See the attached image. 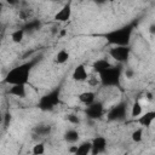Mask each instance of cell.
Wrapping results in <instances>:
<instances>
[{
	"mask_svg": "<svg viewBox=\"0 0 155 155\" xmlns=\"http://www.w3.org/2000/svg\"><path fill=\"white\" fill-rule=\"evenodd\" d=\"M40 57H35L31 58L27 62H23L13 68H11L4 76L2 82L7 84V85H27L29 82L30 79V74L31 70L34 69V67L40 62Z\"/></svg>",
	"mask_w": 155,
	"mask_h": 155,
	"instance_id": "1",
	"label": "cell"
},
{
	"mask_svg": "<svg viewBox=\"0 0 155 155\" xmlns=\"http://www.w3.org/2000/svg\"><path fill=\"white\" fill-rule=\"evenodd\" d=\"M134 28L136 22H131L119 28H114L103 34H99V36H102L111 46H130Z\"/></svg>",
	"mask_w": 155,
	"mask_h": 155,
	"instance_id": "2",
	"label": "cell"
},
{
	"mask_svg": "<svg viewBox=\"0 0 155 155\" xmlns=\"http://www.w3.org/2000/svg\"><path fill=\"white\" fill-rule=\"evenodd\" d=\"M122 65L111 64L107 69L98 73L99 82L104 87H120L121 86V75H122Z\"/></svg>",
	"mask_w": 155,
	"mask_h": 155,
	"instance_id": "3",
	"label": "cell"
},
{
	"mask_svg": "<svg viewBox=\"0 0 155 155\" xmlns=\"http://www.w3.org/2000/svg\"><path fill=\"white\" fill-rule=\"evenodd\" d=\"M61 91H62V87L59 85L50 90L48 92H46L39 98L36 107L41 111H52L57 105L61 104Z\"/></svg>",
	"mask_w": 155,
	"mask_h": 155,
	"instance_id": "4",
	"label": "cell"
},
{
	"mask_svg": "<svg viewBox=\"0 0 155 155\" xmlns=\"http://www.w3.org/2000/svg\"><path fill=\"white\" fill-rule=\"evenodd\" d=\"M127 116V103L120 102L113 105L107 113V120L110 122H120L124 121Z\"/></svg>",
	"mask_w": 155,
	"mask_h": 155,
	"instance_id": "5",
	"label": "cell"
},
{
	"mask_svg": "<svg viewBox=\"0 0 155 155\" xmlns=\"http://www.w3.org/2000/svg\"><path fill=\"white\" fill-rule=\"evenodd\" d=\"M86 117L91 121H97L99 119H102L105 114V108H104V104L103 102L101 101H94L92 102L91 104L86 105L85 110H84Z\"/></svg>",
	"mask_w": 155,
	"mask_h": 155,
	"instance_id": "6",
	"label": "cell"
},
{
	"mask_svg": "<svg viewBox=\"0 0 155 155\" xmlns=\"http://www.w3.org/2000/svg\"><path fill=\"white\" fill-rule=\"evenodd\" d=\"M131 54V47L130 46H113L109 50V56L116 61L119 64H124L128 61Z\"/></svg>",
	"mask_w": 155,
	"mask_h": 155,
	"instance_id": "7",
	"label": "cell"
},
{
	"mask_svg": "<svg viewBox=\"0 0 155 155\" xmlns=\"http://www.w3.org/2000/svg\"><path fill=\"white\" fill-rule=\"evenodd\" d=\"M71 13H73V1L68 0L62 6V8L54 15L53 19L56 22H68L71 18Z\"/></svg>",
	"mask_w": 155,
	"mask_h": 155,
	"instance_id": "8",
	"label": "cell"
},
{
	"mask_svg": "<svg viewBox=\"0 0 155 155\" xmlns=\"http://www.w3.org/2000/svg\"><path fill=\"white\" fill-rule=\"evenodd\" d=\"M107 145H108V142L104 136H101V134L96 136L91 140V154L98 155V154L104 153L107 150Z\"/></svg>",
	"mask_w": 155,
	"mask_h": 155,
	"instance_id": "9",
	"label": "cell"
},
{
	"mask_svg": "<svg viewBox=\"0 0 155 155\" xmlns=\"http://www.w3.org/2000/svg\"><path fill=\"white\" fill-rule=\"evenodd\" d=\"M155 120V111L154 110H149L145 113H142L138 117H136V121L143 127V128H148L151 126V124Z\"/></svg>",
	"mask_w": 155,
	"mask_h": 155,
	"instance_id": "10",
	"label": "cell"
},
{
	"mask_svg": "<svg viewBox=\"0 0 155 155\" xmlns=\"http://www.w3.org/2000/svg\"><path fill=\"white\" fill-rule=\"evenodd\" d=\"M41 27H42V23H41L40 19H38V18H30V19L25 21V23L21 28L24 30L25 34H33V33L40 30Z\"/></svg>",
	"mask_w": 155,
	"mask_h": 155,
	"instance_id": "11",
	"label": "cell"
},
{
	"mask_svg": "<svg viewBox=\"0 0 155 155\" xmlns=\"http://www.w3.org/2000/svg\"><path fill=\"white\" fill-rule=\"evenodd\" d=\"M71 79L76 82H84L88 79V73L86 70V67L84 64H78L73 73H71Z\"/></svg>",
	"mask_w": 155,
	"mask_h": 155,
	"instance_id": "12",
	"label": "cell"
},
{
	"mask_svg": "<svg viewBox=\"0 0 155 155\" xmlns=\"http://www.w3.org/2000/svg\"><path fill=\"white\" fill-rule=\"evenodd\" d=\"M52 132V126L50 124H38L33 127V136L34 137H47Z\"/></svg>",
	"mask_w": 155,
	"mask_h": 155,
	"instance_id": "13",
	"label": "cell"
},
{
	"mask_svg": "<svg viewBox=\"0 0 155 155\" xmlns=\"http://www.w3.org/2000/svg\"><path fill=\"white\" fill-rule=\"evenodd\" d=\"M7 94L15 96L17 98H25L27 97V87L25 85H11L7 90Z\"/></svg>",
	"mask_w": 155,
	"mask_h": 155,
	"instance_id": "14",
	"label": "cell"
},
{
	"mask_svg": "<svg viewBox=\"0 0 155 155\" xmlns=\"http://www.w3.org/2000/svg\"><path fill=\"white\" fill-rule=\"evenodd\" d=\"M63 139L68 143V144H75L78 143V140L80 139V133L78 130L75 128H68L64 134H63Z\"/></svg>",
	"mask_w": 155,
	"mask_h": 155,
	"instance_id": "15",
	"label": "cell"
},
{
	"mask_svg": "<svg viewBox=\"0 0 155 155\" xmlns=\"http://www.w3.org/2000/svg\"><path fill=\"white\" fill-rule=\"evenodd\" d=\"M78 98H79V102L82 103L86 107V105H88V104H91L92 102L96 101V92H93V91H85V92H81L78 96Z\"/></svg>",
	"mask_w": 155,
	"mask_h": 155,
	"instance_id": "16",
	"label": "cell"
},
{
	"mask_svg": "<svg viewBox=\"0 0 155 155\" xmlns=\"http://www.w3.org/2000/svg\"><path fill=\"white\" fill-rule=\"evenodd\" d=\"M110 65H111V63H110L107 58H98V59H96V61L92 63V70L98 74V73H101L102 70L107 69V68L110 67Z\"/></svg>",
	"mask_w": 155,
	"mask_h": 155,
	"instance_id": "17",
	"label": "cell"
},
{
	"mask_svg": "<svg viewBox=\"0 0 155 155\" xmlns=\"http://www.w3.org/2000/svg\"><path fill=\"white\" fill-rule=\"evenodd\" d=\"M75 155H87L91 154V140L81 142L80 144L75 145Z\"/></svg>",
	"mask_w": 155,
	"mask_h": 155,
	"instance_id": "18",
	"label": "cell"
},
{
	"mask_svg": "<svg viewBox=\"0 0 155 155\" xmlns=\"http://www.w3.org/2000/svg\"><path fill=\"white\" fill-rule=\"evenodd\" d=\"M69 57H70L69 52L65 48H62V50H59L56 53V56H54V63H57V64H64V63H67L69 61Z\"/></svg>",
	"mask_w": 155,
	"mask_h": 155,
	"instance_id": "19",
	"label": "cell"
},
{
	"mask_svg": "<svg viewBox=\"0 0 155 155\" xmlns=\"http://www.w3.org/2000/svg\"><path fill=\"white\" fill-rule=\"evenodd\" d=\"M24 35H25L24 30H23L22 28H18V29H16V30H13V31L11 33V40H12L15 44H19V42L23 41Z\"/></svg>",
	"mask_w": 155,
	"mask_h": 155,
	"instance_id": "20",
	"label": "cell"
},
{
	"mask_svg": "<svg viewBox=\"0 0 155 155\" xmlns=\"http://www.w3.org/2000/svg\"><path fill=\"white\" fill-rule=\"evenodd\" d=\"M142 113H143L142 104H140L138 101H136V102L132 104V107H131V116H132L133 119H136V117H138Z\"/></svg>",
	"mask_w": 155,
	"mask_h": 155,
	"instance_id": "21",
	"label": "cell"
},
{
	"mask_svg": "<svg viewBox=\"0 0 155 155\" xmlns=\"http://www.w3.org/2000/svg\"><path fill=\"white\" fill-rule=\"evenodd\" d=\"M143 132H144V128L143 127H139V128H136L132 134H131V138L134 143H140L143 140Z\"/></svg>",
	"mask_w": 155,
	"mask_h": 155,
	"instance_id": "22",
	"label": "cell"
},
{
	"mask_svg": "<svg viewBox=\"0 0 155 155\" xmlns=\"http://www.w3.org/2000/svg\"><path fill=\"white\" fill-rule=\"evenodd\" d=\"M65 120H67L68 122H70L71 125H80V124H81V119H80L76 114H74V113L67 114V115H65Z\"/></svg>",
	"mask_w": 155,
	"mask_h": 155,
	"instance_id": "23",
	"label": "cell"
},
{
	"mask_svg": "<svg viewBox=\"0 0 155 155\" xmlns=\"http://www.w3.org/2000/svg\"><path fill=\"white\" fill-rule=\"evenodd\" d=\"M31 153L35 154V155H41L45 153V144L44 143H36L35 145H33V149H31Z\"/></svg>",
	"mask_w": 155,
	"mask_h": 155,
	"instance_id": "24",
	"label": "cell"
},
{
	"mask_svg": "<svg viewBox=\"0 0 155 155\" xmlns=\"http://www.w3.org/2000/svg\"><path fill=\"white\" fill-rule=\"evenodd\" d=\"M10 122H11V114H10L8 111H6V113L4 114V122H2L4 127H7V126L10 125Z\"/></svg>",
	"mask_w": 155,
	"mask_h": 155,
	"instance_id": "25",
	"label": "cell"
},
{
	"mask_svg": "<svg viewBox=\"0 0 155 155\" xmlns=\"http://www.w3.org/2000/svg\"><path fill=\"white\" fill-rule=\"evenodd\" d=\"M122 71H124V70H122ZM124 73H125V76H126L127 79H130V80L134 78V70H133V69H131V68H126Z\"/></svg>",
	"mask_w": 155,
	"mask_h": 155,
	"instance_id": "26",
	"label": "cell"
},
{
	"mask_svg": "<svg viewBox=\"0 0 155 155\" xmlns=\"http://www.w3.org/2000/svg\"><path fill=\"white\" fill-rule=\"evenodd\" d=\"M2 1H5L7 5H10V6H16V5H18L19 4V0H2Z\"/></svg>",
	"mask_w": 155,
	"mask_h": 155,
	"instance_id": "27",
	"label": "cell"
},
{
	"mask_svg": "<svg viewBox=\"0 0 155 155\" xmlns=\"http://www.w3.org/2000/svg\"><path fill=\"white\" fill-rule=\"evenodd\" d=\"M108 1H111V0H94V2H96V4H99V5L105 4V2H108Z\"/></svg>",
	"mask_w": 155,
	"mask_h": 155,
	"instance_id": "28",
	"label": "cell"
},
{
	"mask_svg": "<svg viewBox=\"0 0 155 155\" xmlns=\"http://www.w3.org/2000/svg\"><path fill=\"white\" fill-rule=\"evenodd\" d=\"M2 122H4V114L0 113V125H2Z\"/></svg>",
	"mask_w": 155,
	"mask_h": 155,
	"instance_id": "29",
	"label": "cell"
},
{
	"mask_svg": "<svg viewBox=\"0 0 155 155\" xmlns=\"http://www.w3.org/2000/svg\"><path fill=\"white\" fill-rule=\"evenodd\" d=\"M147 98H148L149 101H151V99H153V94H151V93H148V94H147Z\"/></svg>",
	"mask_w": 155,
	"mask_h": 155,
	"instance_id": "30",
	"label": "cell"
},
{
	"mask_svg": "<svg viewBox=\"0 0 155 155\" xmlns=\"http://www.w3.org/2000/svg\"><path fill=\"white\" fill-rule=\"evenodd\" d=\"M150 33H154V24L150 25Z\"/></svg>",
	"mask_w": 155,
	"mask_h": 155,
	"instance_id": "31",
	"label": "cell"
},
{
	"mask_svg": "<svg viewBox=\"0 0 155 155\" xmlns=\"http://www.w3.org/2000/svg\"><path fill=\"white\" fill-rule=\"evenodd\" d=\"M4 7V4H2V0H0V8H2Z\"/></svg>",
	"mask_w": 155,
	"mask_h": 155,
	"instance_id": "32",
	"label": "cell"
},
{
	"mask_svg": "<svg viewBox=\"0 0 155 155\" xmlns=\"http://www.w3.org/2000/svg\"><path fill=\"white\" fill-rule=\"evenodd\" d=\"M48 1H52V2H58V1H61V0H48Z\"/></svg>",
	"mask_w": 155,
	"mask_h": 155,
	"instance_id": "33",
	"label": "cell"
},
{
	"mask_svg": "<svg viewBox=\"0 0 155 155\" xmlns=\"http://www.w3.org/2000/svg\"><path fill=\"white\" fill-rule=\"evenodd\" d=\"M1 13H2V8H0V17H1Z\"/></svg>",
	"mask_w": 155,
	"mask_h": 155,
	"instance_id": "34",
	"label": "cell"
},
{
	"mask_svg": "<svg viewBox=\"0 0 155 155\" xmlns=\"http://www.w3.org/2000/svg\"><path fill=\"white\" fill-rule=\"evenodd\" d=\"M0 48H1V41H0Z\"/></svg>",
	"mask_w": 155,
	"mask_h": 155,
	"instance_id": "35",
	"label": "cell"
}]
</instances>
